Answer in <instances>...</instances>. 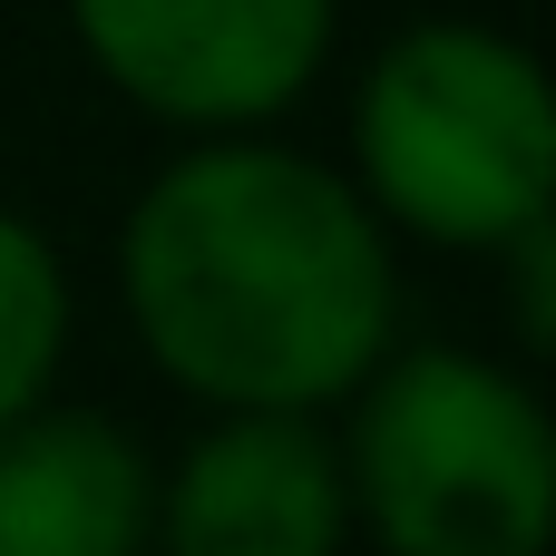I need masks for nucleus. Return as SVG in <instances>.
<instances>
[{
  "label": "nucleus",
  "mask_w": 556,
  "mask_h": 556,
  "mask_svg": "<svg viewBox=\"0 0 556 556\" xmlns=\"http://www.w3.org/2000/svg\"><path fill=\"white\" fill-rule=\"evenodd\" d=\"M147 459L108 420H10L0 430V556H137Z\"/></svg>",
  "instance_id": "obj_6"
},
{
  "label": "nucleus",
  "mask_w": 556,
  "mask_h": 556,
  "mask_svg": "<svg viewBox=\"0 0 556 556\" xmlns=\"http://www.w3.org/2000/svg\"><path fill=\"white\" fill-rule=\"evenodd\" d=\"M342 538V459L293 410H235L176 479V556H332Z\"/></svg>",
  "instance_id": "obj_5"
},
{
  "label": "nucleus",
  "mask_w": 556,
  "mask_h": 556,
  "mask_svg": "<svg viewBox=\"0 0 556 556\" xmlns=\"http://www.w3.org/2000/svg\"><path fill=\"white\" fill-rule=\"evenodd\" d=\"M127 303L147 352L205 401L303 410L371 371L391 254L342 176L274 147H215L137 205Z\"/></svg>",
  "instance_id": "obj_1"
},
{
  "label": "nucleus",
  "mask_w": 556,
  "mask_h": 556,
  "mask_svg": "<svg viewBox=\"0 0 556 556\" xmlns=\"http://www.w3.org/2000/svg\"><path fill=\"white\" fill-rule=\"evenodd\" d=\"M59 323H68V293H59L49 244L0 215V430L39 401V381L59 362Z\"/></svg>",
  "instance_id": "obj_7"
},
{
  "label": "nucleus",
  "mask_w": 556,
  "mask_h": 556,
  "mask_svg": "<svg viewBox=\"0 0 556 556\" xmlns=\"http://www.w3.org/2000/svg\"><path fill=\"white\" fill-rule=\"evenodd\" d=\"M352 479L401 556H538L556 518L547 410L459 352H410L371 391Z\"/></svg>",
  "instance_id": "obj_2"
},
{
  "label": "nucleus",
  "mask_w": 556,
  "mask_h": 556,
  "mask_svg": "<svg viewBox=\"0 0 556 556\" xmlns=\"http://www.w3.org/2000/svg\"><path fill=\"white\" fill-rule=\"evenodd\" d=\"M98 68L166 117H264L332 39V0H68Z\"/></svg>",
  "instance_id": "obj_4"
},
{
  "label": "nucleus",
  "mask_w": 556,
  "mask_h": 556,
  "mask_svg": "<svg viewBox=\"0 0 556 556\" xmlns=\"http://www.w3.org/2000/svg\"><path fill=\"white\" fill-rule=\"evenodd\" d=\"M362 156L381 205L450 244H508L556 195V108L528 49L489 29H410L371 98Z\"/></svg>",
  "instance_id": "obj_3"
}]
</instances>
